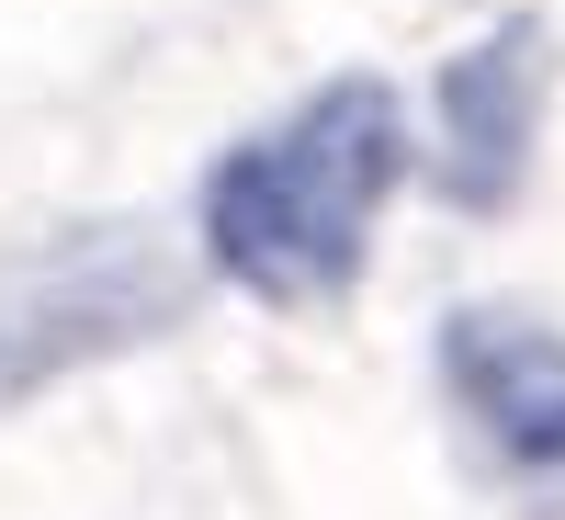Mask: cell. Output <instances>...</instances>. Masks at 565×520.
<instances>
[{"label":"cell","mask_w":565,"mask_h":520,"mask_svg":"<svg viewBox=\"0 0 565 520\" xmlns=\"http://www.w3.org/2000/svg\"><path fill=\"white\" fill-rule=\"evenodd\" d=\"M407 181H418L407 91L385 68H340L306 103H282L271 125H249L204 170L193 226H204V261L249 306L317 317V306H340L362 283V261H373V238H385Z\"/></svg>","instance_id":"6da1fadb"},{"label":"cell","mask_w":565,"mask_h":520,"mask_svg":"<svg viewBox=\"0 0 565 520\" xmlns=\"http://www.w3.org/2000/svg\"><path fill=\"white\" fill-rule=\"evenodd\" d=\"M430 385L476 487L565 520V328L532 306H452L430 328Z\"/></svg>","instance_id":"7a4b0ae2"},{"label":"cell","mask_w":565,"mask_h":520,"mask_svg":"<svg viewBox=\"0 0 565 520\" xmlns=\"http://www.w3.org/2000/svg\"><path fill=\"white\" fill-rule=\"evenodd\" d=\"M532 136H543V34L532 23H498L487 45H463V57L441 68L430 193L498 215L509 193H521V170H532Z\"/></svg>","instance_id":"3957f363"}]
</instances>
